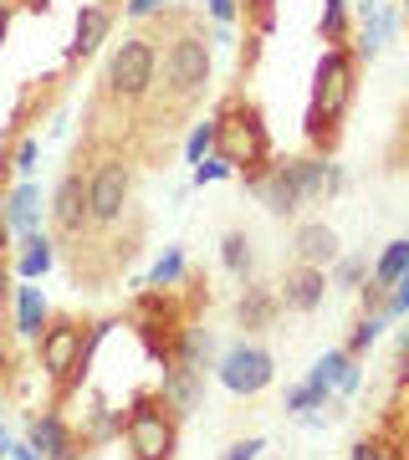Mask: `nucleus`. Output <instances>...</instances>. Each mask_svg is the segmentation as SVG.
I'll list each match as a JSON object with an SVG mask.
<instances>
[{
  "mask_svg": "<svg viewBox=\"0 0 409 460\" xmlns=\"http://www.w3.org/2000/svg\"><path fill=\"white\" fill-rule=\"evenodd\" d=\"M343 190V174L338 164H327V159H287V164H271L262 184H256V195L271 215H297L307 199L317 195H338Z\"/></svg>",
  "mask_w": 409,
  "mask_h": 460,
  "instance_id": "obj_1",
  "label": "nucleus"
},
{
  "mask_svg": "<svg viewBox=\"0 0 409 460\" xmlns=\"http://www.w3.org/2000/svg\"><path fill=\"white\" fill-rule=\"evenodd\" d=\"M348 102H353V51L327 47L317 57V72H312V108H307V133L317 144L338 138V118L348 113Z\"/></svg>",
  "mask_w": 409,
  "mask_h": 460,
  "instance_id": "obj_2",
  "label": "nucleus"
},
{
  "mask_svg": "<svg viewBox=\"0 0 409 460\" xmlns=\"http://www.w3.org/2000/svg\"><path fill=\"white\" fill-rule=\"evenodd\" d=\"M174 445H180V429H174V414L169 404H154V399H138L129 414V450L133 460H174Z\"/></svg>",
  "mask_w": 409,
  "mask_h": 460,
  "instance_id": "obj_3",
  "label": "nucleus"
},
{
  "mask_svg": "<svg viewBox=\"0 0 409 460\" xmlns=\"http://www.w3.org/2000/svg\"><path fill=\"white\" fill-rule=\"evenodd\" d=\"M154 47H148L144 36H123L113 51V62H108V87H113V98H144L148 83H154Z\"/></svg>",
  "mask_w": 409,
  "mask_h": 460,
  "instance_id": "obj_4",
  "label": "nucleus"
},
{
  "mask_svg": "<svg viewBox=\"0 0 409 460\" xmlns=\"http://www.w3.org/2000/svg\"><path fill=\"white\" fill-rule=\"evenodd\" d=\"M271 374H277V363H271V353L256 343H236L220 358V384H226L230 394H262L266 384H271Z\"/></svg>",
  "mask_w": 409,
  "mask_h": 460,
  "instance_id": "obj_5",
  "label": "nucleus"
},
{
  "mask_svg": "<svg viewBox=\"0 0 409 460\" xmlns=\"http://www.w3.org/2000/svg\"><path fill=\"white\" fill-rule=\"evenodd\" d=\"M164 77H169V87L180 98L205 93V83H210V51H205V41L200 36H180L169 47V57H164Z\"/></svg>",
  "mask_w": 409,
  "mask_h": 460,
  "instance_id": "obj_6",
  "label": "nucleus"
},
{
  "mask_svg": "<svg viewBox=\"0 0 409 460\" xmlns=\"http://www.w3.org/2000/svg\"><path fill=\"white\" fill-rule=\"evenodd\" d=\"M129 190H133L129 164L108 159V164H102L98 174L87 180V210H93V220H98V226L118 220V215H123V205H129Z\"/></svg>",
  "mask_w": 409,
  "mask_h": 460,
  "instance_id": "obj_7",
  "label": "nucleus"
},
{
  "mask_svg": "<svg viewBox=\"0 0 409 460\" xmlns=\"http://www.w3.org/2000/svg\"><path fill=\"white\" fill-rule=\"evenodd\" d=\"M327 266H307V261H297L287 277L277 281V296H281V307L287 313H317L323 307V296H327Z\"/></svg>",
  "mask_w": 409,
  "mask_h": 460,
  "instance_id": "obj_8",
  "label": "nucleus"
},
{
  "mask_svg": "<svg viewBox=\"0 0 409 460\" xmlns=\"http://www.w3.org/2000/svg\"><path fill=\"white\" fill-rule=\"evenodd\" d=\"M266 154H271V144H266L262 118L251 113V108L230 128H220V159H230V164H262Z\"/></svg>",
  "mask_w": 409,
  "mask_h": 460,
  "instance_id": "obj_9",
  "label": "nucleus"
},
{
  "mask_svg": "<svg viewBox=\"0 0 409 460\" xmlns=\"http://www.w3.org/2000/svg\"><path fill=\"white\" fill-rule=\"evenodd\" d=\"M82 358H87V348H82V328L62 323V328L41 332V368H47L51 378H62V374H72V368H82Z\"/></svg>",
  "mask_w": 409,
  "mask_h": 460,
  "instance_id": "obj_10",
  "label": "nucleus"
},
{
  "mask_svg": "<svg viewBox=\"0 0 409 460\" xmlns=\"http://www.w3.org/2000/svg\"><path fill=\"white\" fill-rule=\"evenodd\" d=\"M292 251H297V261H307V266H333L338 261V230L327 220H307V226H297Z\"/></svg>",
  "mask_w": 409,
  "mask_h": 460,
  "instance_id": "obj_11",
  "label": "nucleus"
},
{
  "mask_svg": "<svg viewBox=\"0 0 409 460\" xmlns=\"http://www.w3.org/2000/svg\"><path fill=\"white\" fill-rule=\"evenodd\" d=\"M51 215H57V226L62 230H77L82 220H93V210H87V184H82L77 174H67V180L57 184V205H51Z\"/></svg>",
  "mask_w": 409,
  "mask_h": 460,
  "instance_id": "obj_12",
  "label": "nucleus"
},
{
  "mask_svg": "<svg viewBox=\"0 0 409 460\" xmlns=\"http://www.w3.org/2000/svg\"><path fill=\"white\" fill-rule=\"evenodd\" d=\"M164 404H174L180 414H190L200 404V368L180 363V368H169L164 374Z\"/></svg>",
  "mask_w": 409,
  "mask_h": 460,
  "instance_id": "obj_13",
  "label": "nucleus"
},
{
  "mask_svg": "<svg viewBox=\"0 0 409 460\" xmlns=\"http://www.w3.org/2000/svg\"><path fill=\"white\" fill-rule=\"evenodd\" d=\"M277 307H281V296L277 292H266V287H245V296H241V328H251V332H262L271 317H277Z\"/></svg>",
  "mask_w": 409,
  "mask_h": 460,
  "instance_id": "obj_14",
  "label": "nucleus"
},
{
  "mask_svg": "<svg viewBox=\"0 0 409 460\" xmlns=\"http://www.w3.org/2000/svg\"><path fill=\"white\" fill-rule=\"evenodd\" d=\"M31 450H41V456H51V460L72 456V435H67V425L57 420V414H41V420L31 425Z\"/></svg>",
  "mask_w": 409,
  "mask_h": 460,
  "instance_id": "obj_15",
  "label": "nucleus"
},
{
  "mask_svg": "<svg viewBox=\"0 0 409 460\" xmlns=\"http://www.w3.org/2000/svg\"><path fill=\"white\" fill-rule=\"evenodd\" d=\"M102 36H108V11H102V5H82L77 11V36H72V51H67V57H87V51H98Z\"/></svg>",
  "mask_w": 409,
  "mask_h": 460,
  "instance_id": "obj_16",
  "label": "nucleus"
},
{
  "mask_svg": "<svg viewBox=\"0 0 409 460\" xmlns=\"http://www.w3.org/2000/svg\"><path fill=\"white\" fill-rule=\"evenodd\" d=\"M405 271H409V241L399 235V241L384 246V256L374 261V277H369V281H378V287H389V292H394V281L405 277Z\"/></svg>",
  "mask_w": 409,
  "mask_h": 460,
  "instance_id": "obj_17",
  "label": "nucleus"
},
{
  "mask_svg": "<svg viewBox=\"0 0 409 460\" xmlns=\"http://www.w3.org/2000/svg\"><path fill=\"white\" fill-rule=\"evenodd\" d=\"M41 323H47V302L36 287H21V332L26 338H41Z\"/></svg>",
  "mask_w": 409,
  "mask_h": 460,
  "instance_id": "obj_18",
  "label": "nucleus"
},
{
  "mask_svg": "<svg viewBox=\"0 0 409 460\" xmlns=\"http://www.w3.org/2000/svg\"><path fill=\"white\" fill-rule=\"evenodd\" d=\"M47 266H51V241L31 230L26 235V251H21V277H41Z\"/></svg>",
  "mask_w": 409,
  "mask_h": 460,
  "instance_id": "obj_19",
  "label": "nucleus"
},
{
  "mask_svg": "<svg viewBox=\"0 0 409 460\" xmlns=\"http://www.w3.org/2000/svg\"><path fill=\"white\" fill-rule=\"evenodd\" d=\"M220 261H226V271H236V277L251 271V241H245L241 230H230L226 241H220Z\"/></svg>",
  "mask_w": 409,
  "mask_h": 460,
  "instance_id": "obj_20",
  "label": "nucleus"
},
{
  "mask_svg": "<svg viewBox=\"0 0 409 460\" xmlns=\"http://www.w3.org/2000/svg\"><path fill=\"white\" fill-rule=\"evenodd\" d=\"M317 31H323V41H327V47H343V36H348L343 0H323V21H317Z\"/></svg>",
  "mask_w": 409,
  "mask_h": 460,
  "instance_id": "obj_21",
  "label": "nucleus"
},
{
  "mask_svg": "<svg viewBox=\"0 0 409 460\" xmlns=\"http://www.w3.org/2000/svg\"><path fill=\"white\" fill-rule=\"evenodd\" d=\"M36 199H41V195H36V184H21L16 195H11L5 210H11V226H16V230H31L36 226Z\"/></svg>",
  "mask_w": 409,
  "mask_h": 460,
  "instance_id": "obj_22",
  "label": "nucleus"
},
{
  "mask_svg": "<svg viewBox=\"0 0 409 460\" xmlns=\"http://www.w3.org/2000/svg\"><path fill=\"white\" fill-rule=\"evenodd\" d=\"M338 271H333V287H348V292H363V277H374L363 256H338Z\"/></svg>",
  "mask_w": 409,
  "mask_h": 460,
  "instance_id": "obj_23",
  "label": "nucleus"
},
{
  "mask_svg": "<svg viewBox=\"0 0 409 460\" xmlns=\"http://www.w3.org/2000/svg\"><path fill=\"white\" fill-rule=\"evenodd\" d=\"M378 332H384V317L369 313V317L359 323V328H353V338H348V353H353V358H359V353H369V348L378 343Z\"/></svg>",
  "mask_w": 409,
  "mask_h": 460,
  "instance_id": "obj_24",
  "label": "nucleus"
},
{
  "mask_svg": "<svg viewBox=\"0 0 409 460\" xmlns=\"http://www.w3.org/2000/svg\"><path fill=\"white\" fill-rule=\"evenodd\" d=\"M327 394L323 389H312V384H297V389H287V410L292 414H307V410H323Z\"/></svg>",
  "mask_w": 409,
  "mask_h": 460,
  "instance_id": "obj_25",
  "label": "nucleus"
},
{
  "mask_svg": "<svg viewBox=\"0 0 409 460\" xmlns=\"http://www.w3.org/2000/svg\"><path fill=\"white\" fill-rule=\"evenodd\" d=\"M215 144H220V123H200V128L190 133V164H200Z\"/></svg>",
  "mask_w": 409,
  "mask_h": 460,
  "instance_id": "obj_26",
  "label": "nucleus"
},
{
  "mask_svg": "<svg viewBox=\"0 0 409 460\" xmlns=\"http://www.w3.org/2000/svg\"><path fill=\"white\" fill-rule=\"evenodd\" d=\"M409 313V271L399 281H394V292H389V307H384V317H405Z\"/></svg>",
  "mask_w": 409,
  "mask_h": 460,
  "instance_id": "obj_27",
  "label": "nucleus"
},
{
  "mask_svg": "<svg viewBox=\"0 0 409 460\" xmlns=\"http://www.w3.org/2000/svg\"><path fill=\"white\" fill-rule=\"evenodd\" d=\"M226 174H230V159H220V154H215V159H200V164H195V184L226 180Z\"/></svg>",
  "mask_w": 409,
  "mask_h": 460,
  "instance_id": "obj_28",
  "label": "nucleus"
},
{
  "mask_svg": "<svg viewBox=\"0 0 409 460\" xmlns=\"http://www.w3.org/2000/svg\"><path fill=\"white\" fill-rule=\"evenodd\" d=\"M262 450H266V440H262V435H251V440H236L220 460H256Z\"/></svg>",
  "mask_w": 409,
  "mask_h": 460,
  "instance_id": "obj_29",
  "label": "nucleus"
},
{
  "mask_svg": "<svg viewBox=\"0 0 409 460\" xmlns=\"http://www.w3.org/2000/svg\"><path fill=\"white\" fill-rule=\"evenodd\" d=\"M180 271H184V256H180V251H169V256L154 266V281H159V287H164V281H180Z\"/></svg>",
  "mask_w": 409,
  "mask_h": 460,
  "instance_id": "obj_30",
  "label": "nucleus"
},
{
  "mask_svg": "<svg viewBox=\"0 0 409 460\" xmlns=\"http://www.w3.org/2000/svg\"><path fill=\"white\" fill-rule=\"evenodd\" d=\"M348 460H384V450H378L374 440H359L353 450H348Z\"/></svg>",
  "mask_w": 409,
  "mask_h": 460,
  "instance_id": "obj_31",
  "label": "nucleus"
},
{
  "mask_svg": "<svg viewBox=\"0 0 409 460\" xmlns=\"http://www.w3.org/2000/svg\"><path fill=\"white\" fill-rule=\"evenodd\" d=\"M210 16L220 21V26H230V21H236V0H210Z\"/></svg>",
  "mask_w": 409,
  "mask_h": 460,
  "instance_id": "obj_32",
  "label": "nucleus"
},
{
  "mask_svg": "<svg viewBox=\"0 0 409 460\" xmlns=\"http://www.w3.org/2000/svg\"><path fill=\"white\" fill-rule=\"evenodd\" d=\"M159 5H169V0H129V16L138 21V16H154Z\"/></svg>",
  "mask_w": 409,
  "mask_h": 460,
  "instance_id": "obj_33",
  "label": "nucleus"
},
{
  "mask_svg": "<svg viewBox=\"0 0 409 460\" xmlns=\"http://www.w3.org/2000/svg\"><path fill=\"white\" fill-rule=\"evenodd\" d=\"M36 164V144H21V154H16V169H31Z\"/></svg>",
  "mask_w": 409,
  "mask_h": 460,
  "instance_id": "obj_34",
  "label": "nucleus"
},
{
  "mask_svg": "<svg viewBox=\"0 0 409 460\" xmlns=\"http://www.w3.org/2000/svg\"><path fill=\"white\" fill-rule=\"evenodd\" d=\"M5 31H11V0H0V41H5Z\"/></svg>",
  "mask_w": 409,
  "mask_h": 460,
  "instance_id": "obj_35",
  "label": "nucleus"
},
{
  "mask_svg": "<svg viewBox=\"0 0 409 460\" xmlns=\"http://www.w3.org/2000/svg\"><path fill=\"white\" fill-rule=\"evenodd\" d=\"M5 235H11V226H5V215H0V251H5Z\"/></svg>",
  "mask_w": 409,
  "mask_h": 460,
  "instance_id": "obj_36",
  "label": "nucleus"
},
{
  "mask_svg": "<svg viewBox=\"0 0 409 460\" xmlns=\"http://www.w3.org/2000/svg\"><path fill=\"white\" fill-rule=\"evenodd\" d=\"M26 5H31V11H47V5H51V0H26Z\"/></svg>",
  "mask_w": 409,
  "mask_h": 460,
  "instance_id": "obj_37",
  "label": "nucleus"
},
{
  "mask_svg": "<svg viewBox=\"0 0 409 460\" xmlns=\"http://www.w3.org/2000/svg\"><path fill=\"white\" fill-rule=\"evenodd\" d=\"M11 456H16V460H36V456H31V450H11Z\"/></svg>",
  "mask_w": 409,
  "mask_h": 460,
  "instance_id": "obj_38",
  "label": "nucleus"
},
{
  "mask_svg": "<svg viewBox=\"0 0 409 460\" xmlns=\"http://www.w3.org/2000/svg\"><path fill=\"white\" fill-rule=\"evenodd\" d=\"M399 353H405V363H409V332H405V343H399Z\"/></svg>",
  "mask_w": 409,
  "mask_h": 460,
  "instance_id": "obj_39",
  "label": "nucleus"
},
{
  "mask_svg": "<svg viewBox=\"0 0 409 460\" xmlns=\"http://www.w3.org/2000/svg\"><path fill=\"white\" fill-rule=\"evenodd\" d=\"M0 368H5V353H0Z\"/></svg>",
  "mask_w": 409,
  "mask_h": 460,
  "instance_id": "obj_40",
  "label": "nucleus"
},
{
  "mask_svg": "<svg viewBox=\"0 0 409 460\" xmlns=\"http://www.w3.org/2000/svg\"><path fill=\"white\" fill-rule=\"evenodd\" d=\"M405 16H409V0H405Z\"/></svg>",
  "mask_w": 409,
  "mask_h": 460,
  "instance_id": "obj_41",
  "label": "nucleus"
}]
</instances>
